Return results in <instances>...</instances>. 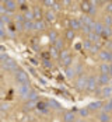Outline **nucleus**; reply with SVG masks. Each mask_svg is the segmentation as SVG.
Instances as JSON below:
<instances>
[{"label": "nucleus", "instance_id": "obj_1", "mask_svg": "<svg viewBox=\"0 0 112 122\" xmlns=\"http://www.w3.org/2000/svg\"><path fill=\"white\" fill-rule=\"evenodd\" d=\"M15 80L23 86V84H28L29 77H28V74L25 73L24 70H17V72H15Z\"/></svg>", "mask_w": 112, "mask_h": 122}, {"label": "nucleus", "instance_id": "obj_2", "mask_svg": "<svg viewBox=\"0 0 112 122\" xmlns=\"http://www.w3.org/2000/svg\"><path fill=\"white\" fill-rule=\"evenodd\" d=\"M60 59H62V63L64 66H69L72 63V56H70V52L66 51V49H62L60 52Z\"/></svg>", "mask_w": 112, "mask_h": 122}, {"label": "nucleus", "instance_id": "obj_3", "mask_svg": "<svg viewBox=\"0 0 112 122\" xmlns=\"http://www.w3.org/2000/svg\"><path fill=\"white\" fill-rule=\"evenodd\" d=\"M18 93H20V97L21 98H28L29 97V94L32 93V90H31V87H29L28 84H23L21 87H20Z\"/></svg>", "mask_w": 112, "mask_h": 122}, {"label": "nucleus", "instance_id": "obj_4", "mask_svg": "<svg viewBox=\"0 0 112 122\" xmlns=\"http://www.w3.org/2000/svg\"><path fill=\"white\" fill-rule=\"evenodd\" d=\"M97 86H98V81L95 77H88L87 79V90L88 91H94L97 90Z\"/></svg>", "mask_w": 112, "mask_h": 122}, {"label": "nucleus", "instance_id": "obj_5", "mask_svg": "<svg viewBox=\"0 0 112 122\" xmlns=\"http://www.w3.org/2000/svg\"><path fill=\"white\" fill-rule=\"evenodd\" d=\"M98 56L102 62H112V52H109V51H101Z\"/></svg>", "mask_w": 112, "mask_h": 122}, {"label": "nucleus", "instance_id": "obj_6", "mask_svg": "<svg viewBox=\"0 0 112 122\" xmlns=\"http://www.w3.org/2000/svg\"><path fill=\"white\" fill-rule=\"evenodd\" d=\"M69 24H70V30H73V31L83 28V23H81V20H77V18H72Z\"/></svg>", "mask_w": 112, "mask_h": 122}, {"label": "nucleus", "instance_id": "obj_7", "mask_svg": "<svg viewBox=\"0 0 112 122\" xmlns=\"http://www.w3.org/2000/svg\"><path fill=\"white\" fill-rule=\"evenodd\" d=\"M3 69H6V70H17V63L13 59H9L7 62L3 63Z\"/></svg>", "mask_w": 112, "mask_h": 122}, {"label": "nucleus", "instance_id": "obj_8", "mask_svg": "<svg viewBox=\"0 0 112 122\" xmlns=\"http://www.w3.org/2000/svg\"><path fill=\"white\" fill-rule=\"evenodd\" d=\"M81 10L86 11V13H94V3L83 1V3H81Z\"/></svg>", "mask_w": 112, "mask_h": 122}, {"label": "nucleus", "instance_id": "obj_9", "mask_svg": "<svg viewBox=\"0 0 112 122\" xmlns=\"http://www.w3.org/2000/svg\"><path fill=\"white\" fill-rule=\"evenodd\" d=\"M76 88H77V90H87V79L80 77V79L76 81Z\"/></svg>", "mask_w": 112, "mask_h": 122}, {"label": "nucleus", "instance_id": "obj_10", "mask_svg": "<svg viewBox=\"0 0 112 122\" xmlns=\"http://www.w3.org/2000/svg\"><path fill=\"white\" fill-rule=\"evenodd\" d=\"M104 30H105V25L104 24H101V23H95V25H94V32H95L97 35H101V37H102Z\"/></svg>", "mask_w": 112, "mask_h": 122}, {"label": "nucleus", "instance_id": "obj_11", "mask_svg": "<svg viewBox=\"0 0 112 122\" xmlns=\"http://www.w3.org/2000/svg\"><path fill=\"white\" fill-rule=\"evenodd\" d=\"M101 94H102V97H111L112 96V87L111 86H105L101 90Z\"/></svg>", "mask_w": 112, "mask_h": 122}, {"label": "nucleus", "instance_id": "obj_12", "mask_svg": "<svg viewBox=\"0 0 112 122\" xmlns=\"http://www.w3.org/2000/svg\"><path fill=\"white\" fill-rule=\"evenodd\" d=\"M111 80H109V74H101L98 77V84H108Z\"/></svg>", "mask_w": 112, "mask_h": 122}, {"label": "nucleus", "instance_id": "obj_13", "mask_svg": "<svg viewBox=\"0 0 112 122\" xmlns=\"http://www.w3.org/2000/svg\"><path fill=\"white\" fill-rule=\"evenodd\" d=\"M3 4H4V7L7 9V11L15 9V1H13V0H6V1H3Z\"/></svg>", "mask_w": 112, "mask_h": 122}, {"label": "nucleus", "instance_id": "obj_14", "mask_svg": "<svg viewBox=\"0 0 112 122\" xmlns=\"http://www.w3.org/2000/svg\"><path fill=\"white\" fill-rule=\"evenodd\" d=\"M23 28H24L25 31H31V30H35V23H32V21H24V24H23Z\"/></svg>", "mask_w": 112, "mask_h": 122}, {"label": "nucleus", "instance_id": "obj_15", "mask_svg": "<svg viewBox=\"0 0 112 122\" xmlns=\"http://www.w3.org/2000/svg\"><path fill=\"white\" fill-rule=\"evenodd\" d=\"M45 17H46V20H48L49 23H53V21L56 20V14L53 11H46L45 13Z\"/></svg>", "mask_w": 112, "mask_h": 122}, {"label": "nucleus", "instance_id": "obj_16", "mask_svg": "<svg viewBox=\"0 0 112 122\" xmlns=\"http://www.w3.org/2000/svg\"><path fill=\"white\" fill-rule=\"evenodd\" d=\"M63 119H64V122H74V114L73 112H66Z\"/></svg>", "mask_w": 112, "mask_h": 122}, {"label": "nucleus", "instance_id": "obj_17", "mask_svg": "<svg viewBox=\"0 0 112 122\" xmlns=\"http://www.w3.org/2000/svg\"><path fill=\"white\" fill-rule=\"evenodd\" d=\"M32 14H34V17L37 18V21H41V18H42V11H41V9L35 7L34 11H32Z\"/></svg>", "mask_w": 112, "mask_h": 122}, {"label": "nucleus", "instance_id": "obj_18", "mask_svg": "<svg viewBox=\"0 0 112 122\" xmlns=\"http://www.w3.org/2000/svg\"><path fill=\"white\" fill-rule=\"evenodd\" d=\"M109 70H111V65H107V63H102L101 65V72H102V74H109Z\"/></svg>", "mask_w": 112, "mask_h": 122}, {"label": "nucleus", "instance_id": "obj_19", "mask_svg": "<svg viewBox=\"0 0 112 122\" xmlns=\"http://www.w3.org/2000/svg\"><path fill=\"white\" fill-rule=\"evenodd\" d=\"M45 27H46V24H45V21H37L35 23V30L37 31H42V30H45Z\"/></svg>", "mask_w": 112, "mask_h": 122}, {"label": "nucleus", "instance_id": "obj_20", "mask_svg": "<svg viewBox=\"0 0 112 122\" xmlns=\"http://www.w3.org/2000/svg\"><path fill=\"white\" fill-rule=\"evenodd\" d=\"M98 121H101V122H109V115H108L107 112H102V114L98 115Z\"/></svg>", "mask_w": 112, "mask_h": 122}, {"label": "nucleus", "instance_id": "obj_21", "mask_svg": "<svg viewBox=\"0 0 112 122\" xmlns=\"http://www.w3.org/2000/svg\"><path fill=\"white\" fill-rule=\"evenodd\" d=\"M88 37H90V42H95V45L98 44V37L100 35H97L95 32H91V34H88Z\"/></svg>", "mask_w": 112, "mask_h": 122}, {"label": "nucleus", "instance_id": "obj_22", "mask_svg": "<svg viewBox=\"0 0 112 122\" xmlns=\"http://www.w3.org/2000/svg\"><path fill=\"white\" fill-rule=\"evenodd\" d=\"M49 105L52 107V108H55V110H60L62 107H60V104L56 101V100H50L49 101Z\"/></svg>", "mask_w": 112, "mask_h": 122}, {"label": "nucleus", "instance_id": "obj_23", "mask_svg": "<svg viewBox=\"0 0 112 122\" xmlns=\"http://www.w3.org/2000/svg\"><path fill=\"white\" fill-rule=\"evenodd\" d=\"M66 38H67L69 41L74 39V31H73V30H67V31H66Z\"/></svg>", "mask_w": 112, "mask_h": 122}, {"label": "nucleus", "instance_id": "obj_24", "mask_svg": "<svg viewBox=\"0 0 112 122\" xmlns=\"http://www.w3.org/2000/svg\"><path fill=\"white\" fill-rule=\"evenodd\" d=\"M102 37L104 38H109L111 37V28H109V27L105 25V30H104V32H102Z\"/></svg>", "mask_w": 112, "mask_h": 122}, {"label": "nucleus", "instance_id": "obj_25", "mask_svg": "<svg viewBox=\"0 0 112 122\" xmlns=\"http://www.w3.org/2000/svg\"><path fill=\"white\" fill-rule=\"evenodd\" d=\"M100 107H101V102H93V104L88 105V110H98Z\"/></svg>", "mask_w": 112, "mask_h": 122}, {"label": "nucleus", "instance_id": "obj_26", "mask_svg": "<svg viewBox=\"0 0 112 122\" xmlns=\"http://www.w3.org/2000/svg\"><path fill=\"white\" fill-rule=\"evenodd\" d=\"M37 107L41 111H45L46 108H48V104H45V102H42V101H41V102H38V104H37Z\"/></svg>", "mask_w": 112, "mask_h": 122}, {"label": "nucleus", "instance_id": "obj_27", "mask_svg": "<svg viewBox=\"0 0 112 122\" xmlns=\"http://www.w3.org/2000/svg\"><path fill=\"white\" fill-rule=\"evenodd\" d=\"M0 59H1V62H3V63H4V62L9 61L10 58L7 56V53H6V52H1V53H0Z\"/></svg>", "mask_w": 112, "mask_h": 122}, {"label": "nucleus", "instance_id": "obj_28", "mask_svg": "<svg viewBox=\"0 0 112 122\" xmlns=\"http://www.w3.org/2000/svg\"><path fill=\"white\" fill-rule=\"evenodd\" d=\"M88 112H90V110H88V108H83V110H80V111H78V114H80L81 117H87V115H88Z\"/></svg>", "mask_w": 112, "mask_h": 122}, {"label": "nucleus", "instance_id": "obj_29", "mask_svg": "<svg viewBox=\"0 0 112 122\" xmlns=\"http://www.w3.org/2000/svg\"><path fill=\"white\" fill-rule=\"evenodd\" d=\"M37 98H38V94L35 93V91H32V93L29 94V97H28V100H29V101H35Z\"/></svg>", "mask_w": 112, "mask_h": 122}, {"label": "nucleus", "instance_id": "obj_30", "mask_svg": "<svg viewBox=\"0 0 112 122\" xmlns=\"http://www.w3.org/2000/svg\"><path fill=\"white\" fill-rule=\"evenodd\" d=\"M34 107H35V102H34V101H28V102L25 104V108H27V110H31V108H34Z\"/></svg>", "mask_w": 112, "mask_h": 122}, {"label": "nucleus", "instance_id": "obj_31", "mask_svg": "<svg viewBox=\"0 0 112 122\" xmlns=\"http://www.w3.org/2000/svg\"><path fill=\"white\" fill-rule=\"evenodd\" d=\"M55 48L56 49H62L63 48V42L60 41V39H58V41L55 42Z\"/></svg>", "mask_w": 112, "mask_h": 122}, {"label": "nucleus", "instance_id": "obj_32", "mask_svg": "<svg viewBox=\"0 0 112 122\" xmlns=\"http://www.w3.org/2000/svg\"><path fill=\"white\" fill-rule=\"evenodd\" d=\"M49 38H50V41H55V42H56V41H58V35H56V32L52 31V32L49 34Z\"/></svg>", "mask_w": 112, "mask_h": 122}, {"label": "nucleus", "instance_id": "obj_33", "mask_svg": "<svg viewBox=\"0 0 112 122\" xmlns=\"http://www.w3.org/2000/svg\"><path fill=\"white\" fill-rule=\"evenodd\" d=\"M66 76H67V77H73V76H74V72H73V69L67 67V70H66Z\"/></svg>", "mask_w": 112, "mask_h": 122}, {"label": "nucleus", "instance_id": "obj_34", "mask_svg": "<svg viewBox=\"0 0 112 122\" xmlns=\"http://www.w3.org/2000/svg\"><path fill=\"white\" fill-rule=\"evenodd\" d=\"M44 3H45V6H48V7H53V4H55L56 1H53V0H45Z\"/></svg>", "mask_w": 112, "mask_h": 122}, {"label": "nucleus", "instance_id": "obj_35", "mask_svg": "<svg viewBox=\"0 0 112 122\" xmlns=\"http://www.w3.org/2000/svg\"><path fill=\"white\" fill-rule=\"evenodd\" d=\"M91 46H93V42H90V41H86V42H84V48L87 49V51H90Z\"/></svg>", "mask_w": 112, "mask_h": 122}, {"label": "nucleus", "instance_id": "obj_36", "mask_svg": "<svg viewBox=\"0 0 112 122\" xmlns=\"http://www.w3.org/2000/svg\"><path fill=\"white\" fill-rule=\"evenodd\" d=\"M50 55H52L53 58H56V56L59 55V53H58V49H56V48H52V49H50Z\"/></svg>", "mask_w": 112, "mask_h": 122}, {"label": "nucleus", "instance_id": "obj_37", "mask_svg": "<svg viewBox=\"0 0 112 122\" xmlns=\"http://www.w3.org/2000/svg\"><path fill=\"white\" fill-rule=\"evenodd\" d=\"M104 110H105V112H109V111H112V104H111V102H108V104L104 107Z\"/></svg>", "mask_w": 112, "mask_h": 122}, {"label": "nucleus", "instance_id": "obj_38", "mask_svg": "<svg viewBox=\"0 0 112 122\" xmlns=\"http://www.w3.org/2000/svg\"><path fill=\"white\" fill-rule=\"evenodd\" d=\"M105 23H107V27H109V25L112 24V17L111 15H108V17L105 18Z\"/></svg>", "mask_w": 112, "mask_h": 122}, {"label": "nucleus", "instance_id": "obj_39", "mask_svg": "<svg viewBox=\"0 0 112 122\" xmlns=\"http://www.w3.org/2000/svg\"><path fill=\"white\" fill-rule=\"evenodd\" d=\"M52 9H53V10H59V9H60V4H58V3H55Z\"/></svg>", "mask_w": 112, "mask_h": 122}, {"label": "nucleus", "instance_id": "obj_40", "mask_svg": "<svg viewBox=\"0 0 112 122\" xmlns=\"http://www.w3.org/2000/svg\"><path fill=\"white\" fill-rule=\"evenodd\" d=\"M81 69H83V67H81V66H77V67H76V74L81 73Z\"/></svg>", "mask_w": 112, "mask_h": 122}, {"label": "nucleus", "instance_id": "obj_41", "mask_svg": "<svg viewBox=\"0 0 112 122\" xmlns=\"http://www.w3.org/2000/svg\"><path fill=\"white\" fill-rule=\"evenodd\" d=\"M107 10H108L109 13H112V1L109 3V4H108V6H107Z\"/></svg>", "mask_w": 112, "mask_h": 122}, {"label": "nucleus", "instance_id": "obj_42", "mask_svg": "<svg viewBox=\"0 0 112 122\" xmlns=\"http://www.w3.org/2000/svg\"><path fill=\"white\" fill-rule=\"evenodd\" d=\"M15 20H17V23H21V21H23V15H17Z\"/></svg>", "mask_w": 112, "mask_h": 122}, {"label": "nucleus", "instance_id": "obj_43", "mask_svg": "<svg viewBox=\"0 0 112 122\" xmlns=\"http://www.w3.org/2000/svg\"><path fill=\"white\" fill-rule=\"evenodd\" d=\"M9 110V105H6V104H3V107H1V111H7Z\"/></svg>", "mask_w": 112, "mask_h": 122}, {"label": "nucleus", "instance_id": "obj_44", "mask_svg": "<svg viewBox=\"0 0 112 122\" xmlns=\"http://www.w3.org/2000/svg\"><path fill=\"white\" fill-rule=\"evenodd\" d=\"M109 49H111V51H112V44H109Z\"/></svg>", "mask_w": 112, "mask_h": 122}, {"label": "nucleus", "instance_id": "obj_45", "mask_svg": "<svg viewBox=\"0 0 112 122\" xmlns=\"http://www.w3.org/2000/svg\"><path fill=\"white\" fill-rule=\"evenodd\" d=\"M111 17H112V14H111Z\"/></svg>", "mask_w": 112, "mask_h": 122}]
</instances>
